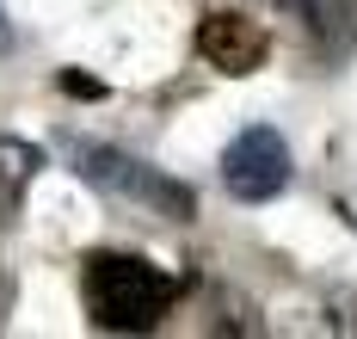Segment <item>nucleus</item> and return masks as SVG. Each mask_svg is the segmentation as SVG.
<instances>
[{
	"mask_svg": "<svg viewBox=\"0 0 357 339\" xmlns=\"http://www.w3.org/2000/svg\"><path fill=\"white\" fill-rule=\"evenodd\" d=\"M173 271H160L154 259L136 253H86L80 259V302H86V321L99 333H148L173 315L178 302Z\"/></svg>",
	"mask_w": 357,
	"mask_h": 339,
	"instance_id": "obj_1",
	"label": "nucleus"
},
{
	"mask_svg": "<svg viewBox=\"0 0 357 339\" xmlns=\"http://www.w3.org/2000/svg\"><path fill=\"white\" fill-rule=\"evenodd\" d=\"M68 154H74V173L86 186H99L105 197H123V204H142L148 216H167V223H191L197 216V191L167 179L160 167H148L123 149H105V142H74L68 136Z\"/></svg>",
	"mask_w": 357,
	"mask_h": 339,
	"instance_id": "obj_2",
	"label": "nucleus"
},
{
	"mask_svg": "<svg viewBox=\"0 0 357 339\" xmlns=\"http://www.w3.org/2000/svg\"><path fill=\"white\" fill-rule=\"evenodd\" d=\"M222 186H228V197H241V204H271L289 186V142L271 123L241 130L228 142V154H222Z\"/></svg>",
	"mask_w": 357,
	"mask_h": 339,
	"instance_id": "obj_3",
	"label": "nucleus"
},
{
	"mask_svg": "<svg viewBox=\"0 0 357 339\" xmlns=\"http://www.w3.org/2000/svg\"><path fill=\"white\" fill-rule=\"evenodd\" d=\"M197 56L210 68H222V75H252L271 56V31L259 19H247V13H210L197 25Z\"/></svg>",
	"mask_w": 357,
	"mask_h": 339,
	"instance_id": "obj_4",
	"label": "nucleus"
},
{
	"mask_svg": "<svg viewBox=\"0 0 357 339\" xmlns=\"http://www.w3.org/2000/svg\"><path fill=\"white\" fill-rule=\"evenodd\" d=\"M37 173H43V149L19 142V136H0V228L19 216V204H25Z\"/></svg>",
	"mask_w": 357,
	"mask_h": 339,
	"instance_id": "obj_5",
	"label": "nucleus"
},
{
	"mask_svg": "<svg viewBox=\"0 0 357 339\" xmlns=\"http://www.w3.org/2000/svg\"><path fill=\"white\" fill-rule=\"evenodd\" d=\"M62 93H74V99H105V86L93 75H62Z\"/></svg>",
	"mask_w": 357,
	"mask_h": 339,
	"instance_id": "obj_6",
	"label": "nucleus"
},
{
	"mask_svg": "<svg viewBox=\"0 0 357 339\" xmlns=\"http://www.w3.org/2000/svg\"><path fill=\"white\" fill-rule=\"evenodd\" d=\"M13 50V25H6V6H0V56Z\"/></svg>",
	"mask_w": 357,
	"mask_h": 339,
	"instance_id": "obj_7",
	"label": "nucleus"
}]
</instances>
